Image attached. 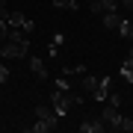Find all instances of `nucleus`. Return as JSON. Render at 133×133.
Masks as SVG:
<instances>
[{"label": "nucleus", "instance_id": "1", "mask_svg": "<svg viewBox=\"0 0 133 133\" xmlns=\"http://www.w3.org/2000/svg\"><path fill=\"white\" fill-rule=\"evenodd\" d=\"M56 124H59V115L53 112V107L50 104H38L36 107V124L30 130L33 133H50V130H56Z\"/></svg>", "mask_w": 133, "mask_h": 133}, {"label": "nucleus", "instance_id": "2", "mask_svg": "<svg viewBox=\"0 0 133 133\" xmlns=\"http://www.w3.org/2000/svg\"><path fill=\"white\" fill-rule=\"evenodd\" d=\"M80 104V95H74V92H62V89H56L50 95V107H53V112L59 115V118H65L71 109Z\"/></svg>", "mask_w": 133, "mask_h": 133}, {"label": "nucleus", "instance_id": "3", "mask_svg": "<svg viewBox=\"0 0 133 133\" xmlns=\"http://www.w3.org/2000/svg\"><path fill=\"white\" fill-rule=\"evenodd\" d=\"M6 21H9V27H12V30H24V33H33V30H36V21H33V18H27L24 12H12V9H9Z\"/></svg>", "mask_w": 133, "mask_h": 133}, {"label": "nucleus", "instance_id": "4", "mask_svg": "<svg viewBox=\"0 0 133 133\" xmlns=\"http://www.w3.org/2000/svg\"><path fill=\"white\" fill-rule=\"evenodd\" d=\"M101 118H104L107 130H118V124H121V107L107 104V107H104V112H101Z\"/></svg>", "mask_w": 133, "mask_h": 133}, {"label": "nucleus", "instance_id": "5", "mask_svg": "<svg viewBox=\"0 0 133 133\" xmlns=\"http://www.w3.org/2000/svg\"><path fill=\"white\" fill-rule=\"evenodd\" d=\"M109 92H112V77H98L95 86H92V98L95 101H107Z\"/></svg>", "mask_w": 133, "mask_h": 133}, {"label": "nucleus", "instance_id": "6", "mask_svg": "<svg viewBox=\"0 0 133 133\" xmlns=\"http://www.w3.org/2000/svg\"><path fill=\"white\" fill-rule=\"evenodd\" d=\"M101 130H107L104 118H83L80 124V133H101Z\"/></svg>", "mask_w": 133, "mask_h": 133}, {"label": "nucleus", "instance_id": "7", "mask_svg": "<svg viewBox=\"0 0 133 133\" xmlns=\"http://www.w3.org/2000/svg\"><path fill=\"white\" fill-rule=\"evenodd\" d=\"M30 68H33V74L38 77V80H48V62H44V59L33 56V59H30Z\"/></svg>", "mask_w": 133, "mask_h": 133}, {"label": "nucleus", "instance_id": "8", "mask_svg": "<svg viewBox=\"0 0 133 133\" xmlns=\"http://www.w3.org/2000/svg\"><path fill=\"white\" fill-rule=\"evenodd\" d=\"M101 21H104V27L107 30H118V12H104V15H101Z\"/></svg>", "mask_w": 133, "mask_h": 133}, {"label": "nucleus", "instance_id": "9", "mask_svg": "<svg viewBox=\"0 0 133 133\" xmlns=\"http://www.w3.org/2000/svg\"><path fill=\"white\" fill-rule=\"evenodd\" d=\"M118 36L121 38H133V21H127V18L118 21Z\"/></svg>", "mask_w": 133, "mask_h": 133}, {"label": "nucleus", "instance_id": "10", "mask_svg": "<svg viewBox=\"0 0 133 133\" xmlns=\"http://www.w3.org/2000/svg\"><path fill=\"white\" fill-rule=\"evenodd\" d=\"M121 77H124V80H127V83L133 86V59H130V56L121 62Z\"/></svg>", "mask_w": 133, "mask_h": 133}, {"label": "nucleus", "instance_id": "11", "mask_svg": "<svg viewBox=\"0 0 133 133\" xmlns=\"http://www.w3.org/2000/svg\"><path fill=\"white\" fill-rule=\"evenodd\" d=\"M50 3L56 6V9H68V12H74V9H77V3H74V0H50Z\"/></svg>", "mask_w": 133, "mask_h": 133}, {"label": "nucleus", "instance_id": "12", "mask_svg": "<svg viewBox=\"0 0 133 133\" xmlns=\"http://www.w3.org/2000/svg\"><path fill=\"white\" fill-rule=\"evenodd\" d=\"M89 3V9L95 12V15H104V6H101V0H86Z\"/></svg>", "mask_w": 133, "mask_h": 133}, {"label": "nucleus", "instance_id": "13", "mask_svg": "<svg viewBox=\"0 0 133 133\" xmlns=\"http://www.w3.org/2000/svg\"><path fill=\"white\" fill-rule=\"evenodd\" d=\"M118 130H133V118H127V115H121V124Z\"/></svg>", "mask_w": 133, "mask_h": 133}, {"label": "nucleus", "instance_id": "14", "mask_svg": "<svg viewBox=\"0 0 133 133\" xmlns=\"http://www.w3.org/2000/svg\"><path fill=\"white\" fill-rule=\"evenodd\" d=\"M9 80V68H6V62H0V86Z\"/></svg>", "mask_w": 133, "mask_h": 133}, {"label": "nucleus", "instance_id": "15", "mask_svg": "<svg viewBox=\"0 0 133 133\" xmlns=\"http://www.w3.org/2000/svg\"><path fill=\"white\" fill-rule=\"evenodd\" d=\"M121 6H130V9H133V0H121Z\"/></svg>", "mask_w": 133, "mask_h": 133}]
</instances>
